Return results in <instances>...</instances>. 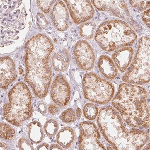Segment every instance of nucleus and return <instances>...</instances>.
Wrapping results in <instances>:
<instances>
[{"label":"nucleus","instance_id":"18","mask_svg":"<svg viewBox=\"0 0 150 150\" xmlns=\"http://www.w3.org/2000/svg\"><path fill=\"white\" fill-rule=\"evenodd\" d=\"M75 139V133L71 127H65L60 130L56 137V141L62 147L68 149Z\"/></svg>","mask_w":150,"mask_h":150},{"label":"nucleus","instance_id":"22","mask_svg":"<svg viewBox=\"0 0 150 150\" xmlns=\"http://www.w3.org/2000/svg\"><path fill=\"white\" fill-rule=\"evenodd\" d=\"M97 107L91 103H88L83 108V113L85 117L90 120H93L96 118L98 114Z\"/></svg>","mask_w":150,"mask_h":150},{"label":"nucleus","instance_id":"20","mask_svg":"<svg viewBox=\"0 0 150 150\" xmlns=\"http://www.w3.org/2000/svg\"><path fill=\"white\" fill-rule=\"evenodd\" d=\"M96 28L95 23L88 22L82 25L79 28L81 37L86 39H91L93 37Z\"/></svg>","mask_w":150,"mask_h":150},{"label":"nucleus","instance_id":"3","mask_svg":"<svg viewBox=\"0 0 150 150\" xmlns=\"http://www.w3.org/2000/svg\"><path fill=\"white\" fill-rule=\"evenodd\" d=\"M97 122L103 137L115 150H134L132 143L133 129L127 131L121 117L114 108H101Z\"/></svg>","mask_w":150,"mask_h":150},{"label":"nucleus","instance_id":"21","mask_svg":"<svg viewBox=\"0 0 150 150\" xmlns=\"http://www.w3.org/2000/svg\"><path fill=\"white\" fill-rule=\"evenodd\" d=\"M15 132L10 125L6 123H1L0 125V136L1 139L10 140L14 137Z\"/></svg>","mask_w":150,"mask_h":150},{"label":"nucleus","instance_id":"15","mask_svg":"<svg viewBox=\"0 0 150 150\" xmlns=\"http://www.w3.org/2000/svg\"><path fill=\"white\" fill-rule=\"evenodd\" d=\"M134 49L130 47H123L112 55V59L118 69L122 72L126 71L133 57Z\"/></svg>","mask_w":150,"mask_h":150},{"label":"nucleus","instance_id":"29","mask_svg":"<svg viewBox=\"0 0 150 150\" xmlns=\"http://www.w3.org/2000/svg\"><path fill=\"white\" fill-rule=\"evenodd\" d=\"M48 110L49 112L52 114H55L59 111L58 107L54 104L50 105L48 107Z\"/></svg>","mask_w":150,"mask_h":150},{"label":"nucleus","instance_id":"24","mask_svg":"<svg viewBox=\"0 0 150 150\" xmlns=\"http://www.w3.org/2000/svg\"><path fill=\"white\" fill-rule=\"evenodd\" d=\"M60 119L63 122L69 123L76 121V113L72 108H68L63 111L60 116Z\"/></svg>","mask_w":150,"mask_h":150},{"label":"nucleus","instance_id":"2","mask_svg":"<svg viewBox=\"0 0 150 150\" xmlns=\"http://www.w3.org/2000/svg\"><path fill=\"white\" fill-rule=\"evenodd\" d=\"M148 92L144 88L131 84L122 83L112 100L124 121L133 128L150 126V112L147 99Z\"/></svg>","mask_w":150,"mask_h":150},{"label":"nucleus","instance_id":"13","mask_svg":"<svg viewBox=\"0 0 150 150\" xmlns=\"http://www.w3.org/2000/svg\"><path fill=\"white\" fill-rule=\"evenodd\" d=\"M0 71L1 88L7 89L17 77L15 64L13 60L8 56L1 58Z\"/></svg>","mask_w":150,"mask_h":150},{"label":"nucleus","instance_id":"11","mask_svg":"<svg viewBox=\"0 0 150 150\" xmlns=\"http://www.w3.org/2000/svg\"><path fill=\"white\" fill-rule=\"evenodd\" d=\"M69 85L64 77L58 75L52 83L51 90V98L60 107H64L69 103L71 97Z\"/></svg>","mask_w":150,"mask_h":150},{"label":"nucleus","instance_id":"5","mask_svg":"<svg viewBox=\"0 0 150 150\" xmlns=\"http://www.w3.org/2000/svg\"><path fill=\"white\" fill-rule=\"evenodd\" d=\"M8 96L9 102L3 106L4 117L14 126H21L32 115L31 92L25 83L20 82L10 90Z\"/></svg>","mask_w":150,"mask_h":150},{"label":"nucleus","instance_id":"9","mask_svg":"<svg viewBox=\"0 0 150 150\" xmlns=\"http://www.w3.org/2000/svg\"><path fill=\"white\" fill-rule=\"evenodd\" d=\"M65 2L75 24H81L93 17L95 10L90 1L74 0Z\"/></svg>","mask_w":150,"mask_h":150},{"label":"nucleus","instance_id":"1","mask_svg":"<svg viewBox=\"0 0 150 150\" xmlns=\"http://www.w3.org/2000/svg\"><path fill=\"white\" fill-rule=\"evenodd\" d=\"M54 48L51 39L43 34L31 37L25 46L26 72L24 80L40 99L47 95L51 85L52 73L49 60Z\"/></svg>","mask_w":150,"mask_h":150},{"label":"nucleus","instance_id":"23","mask_svg":"<svg viewBox=\"0 0 150 150\" xmlns=\"http://www.w3.org/2000/svg\"><path fill=\"white\" fill-rule=\"evenodd\" d=\"M59 129V125L57 121L53 119H50L46 121L44 125V129L47 136L52 137L56 134Z\"/></svg>","mask_w":150,"mask_h":150},{"label":"nucleus","instance_id":"8","mask_svg":"<svg viewBox=\"0 0 150 150\" xmlns=\"http://www.w3.org/2000/svg\"><path fill=\"white\" fill-rule=\"evenodd\" d=\"M79 148L81 150H105L100 141V135L94 123L84 121L80 124Z\"/></svg>","mask_w":150,"mask_h":150},{"label":"nucleus","instance_id":"16","mask_svg":"<svg viewBox=\"0 0 150 150\" xmlns=\"http://www.w3.org/2000/svg\"><path fill=\"white\" fill-rule=\"evenodd\" d=\"M98 67L103 76L109 79H114L118 74L114 62L110 57L106 55L101 56L99 58Z\"/></svg>","mask_w":150,"mask_h":150},{"label":"nucleus","instance_id":"26","mask_svg":"<svg viewBox=\"0 0 150 150\" xmlns=\"http://www.w3.org/2000/svg\"><path fill=\"white\" fill-rule=\"evenodd\" d=\"M55 1H37L36 2L39 8L44 13H48L51 10V6Z\"/></svg>","mask_w":150,"mask_h":150},{"label":"nucleus","instance_id":"31","mask_svg":"<svg viewBox=\"0 0 150 150\" xmlns=\"http://www.w3.org/2000/svg\"><path fill=\"white\" fill-rule=\"evenodd\" d=\"M48 149H49V145L48 144H46V143H43V144L39 145L38 146V147L37 149L47 150H48Z\"/></svg>","mask_w":150,"mask_h":150},{"label":"nucleus","instance_id":"6","mask_svg":"<svg viewBox=\"0 0 150 150\" xmlns=\"http://www.w3.org/2000/svg\"><path fill=\"white\" fill-rule=\"evenodd\" d=\"M128 83L143 85L150 81V38H140L134 62L122 78Z\"/></svg>","mask_w":150,"mask_h":150},{"label":"nucleus","instance_id":"32","mask_svg":"<svg viewBox=\"0 0 150 150\" xmlns=\"http://www.w3.org/2000/svg\"><path fill=\"white\" fill-rule=\"evenodd\" d=\"M62 147L60 145L53 144L51 145L50 147V150H62Z\"/></svg>","mask_w":150,"mask_h":150},{"label":"nucleus","instance_id":"35","mask_svg":"<svg viewBox=\"0 0 150 150\" xmlns=\"http://www.w3.org/2000/svg\"><path fill=\"white\" fill-rule=\"evenodd\" d=\"M19 71L20 74L22 75L23 74V71H24L23 70V69L20 68L19 69Z\"/></svg>","mask_w":150,"mask_h":150},{"label":"nucleus","instance_id":"27","mask_svg":"<svg viewBox=\"0 0 150 150\" xmlns=\"http://www.w3.org/2000/svg\"><path fill=\"white\" fill-rule=\"evenodd\" d=\"M18 145L20 150H34L30 142L25 138H21L19 140Z\"/></svg>","mask_w":150,"mask_h":150},{"label":"nucleus","instance_id":"25","mask_svg":"<svg viewBox=\"0 0 150 150\" xmlns=\"http://www.w3.org/2000/svg\"><path fill=\"white\" fill-rule=\"evenodd\" d=\"M132 7L143 11L150 8V1H130Z\"/></svg>","mask_w":150,"mask_h":150},{"label":"nucleus","instance_id":"30","mask_svg":"<svg viewBox=\"0 0 150 150\" xmlns=\"http://www.w3.org/2000/svg\"><path fill=\"white\" fill-rule=\"evenodd\" d=\"M38 109L40 112L45 113L46 112V105L43 103H40L38 105Z\"/></svg>","mask_w":150,"mask_h":150},{"label":"nucleus","instance_id":"14","mask_svg":"<svg viewBox=\"0 0 150 150\" xmlns=\"http://www.w3.org/2000/svg\"><path fill=\"white\" fill-rule=\"evenodd\" d=\"M53 25L59 31H64L69 28V15L67 6L62 1H58L51 11Z\"/></svg>","mask_w":150,"mask_h":150},{"label":"nucleus","instance_id":"33","mask_svg":"<svg viewBox=\"0 0 150 150\" xmlns=\"http://www.w3.org/2000/svg\"><path fill=\"white\" fill-rule=\"evenodd\" d=\"M76 116L78 119H80L81 116V111L79 108H77L76 110Z\"/></svg>","mask_w":150,"mask_h":150},{"label":"nucleus","instance_id":"4","mask_svg":"<svg viewBox=\"0 0 150 150\" xmlns=\"http://www.w3.org/2000/svg\"><path fill=\"white\" fill-rule=\"evenodd\" d=\"M137 37L136 33L127 23L115 19L104 21L100 25L95 40L102 50L111 52L132 46Z\"/></svg>","mask_w":150,"mask_h":150},{"label":"nucleus","instance_id":"17","mask_svg":"<svg viewBox=\"0 0 150 150\" xmlns=\"http://www.w3.org/2000/svg\"><path fill=\"white\" fill-rule=\"evenodd\" d=\"M69 53L66 49L62 52H56L54 54L52 62L54 69L57 71L64 72L68 69L69 64Z\"/></svg>","mask_w":150,"mask_h":150},{"label":"nucleus","instance_id":"19","mask_svg":"<svg viewBox=\"0 0 150 150\" xmlns=\"http://www.w3.org/2000/svg\"><path fill=\"white\" fill-rule=\"evenodd\" d=\"M28 136L31 142L35 144L40 143L43 139V134L40 123L33 121L28 125Z\"/></svg>","mask_w":150,"mask_h":150},{"label":"nucleus","instance_id":"37","mask_svg":"<svg viewBox=\"0 0 150 150\" xmlns=\"http://www.w3.org/2000/svg\"><path fill=\"white\" fill-rule=\"evenodd\" d=\"M107 149L112 150L113 149H112V148L110 147H108Z\"/></svg>","mask_w":150,"mask_h":150},{"label":"nucleus","instance_id":"12","mask_svg":"<svg viewBox=\"0 0 150 150\" xmlns=\"http://www.w3.org/2000/svg\"><path fill=\"white\" fill-rule=\"evenodd\" d=\"M94 6L100 11L109 12L115 16L131 19L127 6L124 1H91Z\"/></svg>","mask_w":150,"mask_h":150},{"label":"nucleus","instance_id":"10","mask_svg":"<svg viewBox=\"0 0 150 150\" xmlns=\"http://www.w3.org/2000/svg\"><path fill=\"white\" fill-rule=\"evenodd\" d=\"M74 56L78 67L83 71L93 68L95 55L93 49L85 40H80L76 43L74 49Z\"/></svg>","mask_w":150,"mask_h":150},{"label":"nucleus","instance_id":"7","mask_svg":"<svg viewBox=\"0 0 150 150\" xmlns=\"http://www.w3.org/2000/svg\"><path fill=\"white\" fill-rule=\"evenodd\" d=\"M82 88L86 99L100 104L110 102L115 92L114 86L111 82L92 72L84 76Z\"/></svg>","mask_w":150,"mask_h":150},{"label":"nucleus","instance_id":"34","mask_svg":"<svg viewBox=\"0 0 150 150\" xmlns=\"http://www.w3.org/2000/svg\"><path fill=\"white\" fill-rule=\"evenodd\" d=\"M1 150H6L8 149L7 145L6 144H4V143H1Z\"/></svg>","mask_w":150,"mask_h":150},{"label":"nucleus","instance_id":"36","mask_svg":"<svg viewBox=\"0 0 150 150\" xmlns=\"http://www.w3.org/2000/svg\"><path fill=\"white\" fill-rule=\"evenodd\" d=\"M144 149L145 150H150V146H149V144L147 145L146 147Z\"/></svg>","mask_w":150,"mask_h":150},{"label":"nucleus","instance_id":"28","mask_svg":"<svg viewBox=\"0 0 150 150\" xmlns=\"http://www.w3.org/2000/svg\"><path fill=\"white\" fill-rule=\"evenodd\" d=\"M142 20L145 24L150 28V9L144 12L142 16Z\"/></svg>","mask_w":150,"mask_h":150}]
</instances>
